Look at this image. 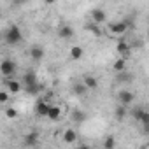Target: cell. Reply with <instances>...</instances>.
Returning <instances> with one entry per match:
<instances>
[{
    "mask_svg": "<svg viewBox=\"0 0 149 149\" xmlns=\"http://www.w3.org/2000/svg\"><path fill=\"white\" fill-rule=\"evenodd\" d=\"M146 146H147V147H149V142H147V144H146Z\"/></svg>",
    "mask_w": 149,
    "mask_h": 149,
    "instance_id": "31",
    "label": "cell"
},
{
    "mask_svg": "<svg viewBox=\"0 0 149 149\" xmlns=\"http://www.w3.org/2000/svg\"><path fill=\"white\" fill-rule=\"evenodd\" d=\"M90 16H91V21L93 23H98V25H104L107 21V13L104 9H93Z\"/></svg>",
    "mask_w": 149,
    "mask_h": 149,
    "instance_id": "12",
    "label": "cell"
},
{
    "mask_svg": "<svg viewBox=\"0 0 149 149\" xmlns=\"http://www.w3.org/2000/svg\"><path fill=\"white\" fill-rule=\"evenodd\" d=\"M9 100H11V91L4 88L2 91H0V105H2V107H7V105H9Z\"/></svg>",
    "mask_w": 149,
    "mask_h": 149,
    "instance_id": "23",
    "label": "cell"
},
{
    "mask_svg": "<svg viewBox=\"0 0 149 149\" xmlns=\"http://www.w3.org/2000/svg\"><path fill=\"white\" fill-rule=\"evenodd\" d=\"M86 112L84 111H81V109H72V112H70V119L76 123V125H81V123H84L86 121Z\"/></svg>",
    "mask_w": 149,
    "mask_h": 149,
    "instance_id": "15",
    "label": "cell"
},
{
    "mask_svg": "<svg viewBox=\"0 0 149 149\" xmlns=\"http://www.w3.org/2000/svg\"><path fill=\"white\" fill-rule=\"evenodd\" d=\"M23 81H25V86H30V84H37V76L33 72H26L25 76H23Z\"/></svg>",
    "mask_w": 149,
    "mask_h": 149,
    "instance_id": "24",
    "label": "cell"
},
{
    "mask_svg": "<svg viewBox=\"0 0 149 149\" xmlns=\"http://www.w3.org/2000/svg\"><path fill=\"white\" fill-rule=\"evenodd\" d=\"M37 144H39V132H28V133L23 137V146L35 147Z\"/></svg>",
    "mask_w": 149,
    "mask_h": 149,
    "instance_id": "14",
    "label": "cell"
},
{
    "mask_svg": "<svg viewBox=\"0 0 149 149\" xmlns=\"http://www.w3.org/2000/svg\"><path fill=\"white\" fill-rule=\"evenodd\" d=\"M28 54H30V58H32L33 61H42L44 56H46V51H44L42 46H32L30 51H28Z\"/></svg>",
    "mask_w": 149,
    "mask_h": 149,
    "instance_id": "11",
    "label": "cell"
},
{
    "mask_svg": "<svg viewBox=\"0 0 149 149\" xmlns=\"http://www.w3.org/2000/svg\"><path fill=\"white\" fill-rule=\"evenodd\" d=\"M116 51H118V54L119 56H123V58H130V54H132V46L128 44V42H125V40H121V42H118V46H116Z\"/></svg>",
    "mask_w": 149,
    "mask_h": 149,
    "instance_id": "13",
    "label": "cell"
},
{
    "mask_svg": "<svg viewBox=\"0 0 149 149\" xmlns=\"http://www.w3.org/2000/svg\"><path fill=\"white\" fill-rule=\"evenodd\" d=\"M126 65H128V60L123 58V56H119L118 60H114L112 70H114V72H123V70H126Z\"/></svg>",
    "mask_w": 149,
    "mask_h": 149,
    "instance_id": "18",
    "label": "cell"
},
{
    "mask_svg": "<svg viewBox=\"0 0 149 149\" xmlns=\"http://www.w3.org/2000/svg\"><path fill=\"white\" fill-rule=\"evenodd\" d=\"M61 116H63V107H61V105H51L49 114H47V119H51V121H58Z\"/></svg>",
    "mask_w": 149,
    "mask_h": 149,
    "instance_id": "16",
    "label": "cell"
},
{
    "mask_svg": "<svg viewBox=\"0 0 149 149\" xmlns=\"http://www.w3.org/2000/svg\"><path fill=\"white\" fill-rule=\"evenodd\" d=\"M102 146H104L105 149H112V147H116V146H118V142H116V139H114L112 135H107V137L104 139Z\"/></svg>",
    "mask_w": 149,
    "mask_h": 149,
    "instance_id": "26",
    "label": "cell"
},
{
    "mask_svg": "<svg viewBox=\"0 0 149 149\" xmlns=\"http://www.w3.org/2000/svg\"><path fill=\"white\" fill-rule=\"evenodd\" d=\"M49 109H51V104H49L47 100H39V102L35 104V114H37L39 118H47Z\"/></svg>",
    "mask_w": 149,
    "mask_h": 149,
    "instance_id": "8",
    "label": "cell"
},
{
    "mask_svg": "<svg viewBox=\"0 0 149 149\" xmlns=\"http://www.w3.org/2000/svg\"><path fill=\"white\" fill-rule=\"evenodd\" d=\"M25 90H26L28 95H37L39 91H42V84H40V83H37V84H30V86H25Z\"/></svg>",
    "mask_w": 149,
    "mask_h": 149,
    "instance_id": "27",
    "label": "cell"
},
{
    "mask_svg": "<svg viewBox=\"0 0 149 149\" xmlns=\"http://www.w3.org/2000/svg\"><path fill=\"white\" fill-rule=\"evenodd\" d=\"M133 76L128 72V70H123V72H116V81L118 83H132Z\"/></svg>",
    "mask_w": 149,
    "mask_h": 149,
    "instance_id": "20",
    "label": "cell"
},
{
    "mask_svg": "<svg viewBox=\"0 0 149 149\" xmlns=\"http://www.w3.org/2000/svg\"><path fill=\"white\" fill-rule=\"evenodd\" d=\"M28 2V0H11V4L14 6V7H21V6H25Z\"/></svg>",
    "mask_w": 149,
    "mask_h": 149,
    "instance_id": "28",
    "label": "cell"
},
{
    "mask_svg": "<svg viewBox=\"0 0 149 149\" xmlns=\"http://www.w3.org/2000/svg\"><path fill=\"white\" fill-rule=\"evenodd\" d=\"M74 35H76V32H74V28H72L70 25H60V28H58V37H60L61 40H70Z\"/></svg>",
    "mask_w": 149,
    "mask_h": 149,
    "instance_id": "9",
    "label": "cell"
},
{
    "mask_svg": "<svg viewBox=\"0 0 149 149\" xmlns=\"http://www.w3.org/2000/svg\"><path fill=\"white\" fill-rule=\"evenodd\" d=\"M88 91H90V90H88V86H86L83 81H81V83H76V84L72 86V93L76 95V97H84Z\"/></svg>",
    "mask_w": 149,
    "mask_h": 149,
    "instance_id": "17",
    "label": "cell"
},
{
    "mask_svg": "<svg viewBox=\"0 0 149 149\" xmlns=\"http://www.w3.org/2000/svg\"><path fill=\"white\" fill-rule=\"evenodd\" d=\"M4 40L9 44V46H18L21 40H23V33H21V28L18 25H9L4 32Z\"/></svg>",
    "mask_w": 149,
    "mask_h": 149,
    "instance_id": "1",
    "label": "cell"
},
{
    "mask_svg": "<svg viewBox=\"0 0 149 149\" xmlns=\"http://www.w3.org/2000/svg\"><path fill=\"white\" fill-rule=\"evenodd\" d=\"M142 132H144L146 135H149V123H146V125H142Z\"/></svg>",
    "mask_w": 149,
    "mask_h": 149,
    "instance_id": "29",
    "label": "cell"
},
{
    "mask_svg": "<svg viewBox=\"0 0 149 149\" xmlns=\"http://www.w3.org/2000/svg\"><path fill=\"white\" fill-rule=\"evenodd\" d=\"M132 116H133V119L137 123H140V126L146 125V123H149V111H146L144 107H135L132 111Z\"/></svg>",
    "mask_w": 149,
    "mask_h": 149,
    "instance_id": "6",
    "label": "cell"
},
{
    "mask_svg": "<svg viewBox=\"0 0 149 149\" xmlns=\"http://www.w3.org/2000/svg\"><path fill=\"white\" fill-rule=\"evenodd\" d=\"M56 2H58V0H44L46 6H53V4H56Z\"/></svg>",
    "mask_w": 149,
    "mask_h": 149,
    "instance_id": "30",
    "label": "cell"
},
{
    "mask_svg": "<svg viewBox=\"0 0 149 149\" xmlns=\"http://www.w3.org/2000/svg\"><path fill=\"white\" fill-rule=\"evenodd\" d=\"M77 139H79V133H77V130L76 128H65L63 132H61V140H63V144H67V146H76L77 144Z\"/></svg>",
    "mask_w": 149,
    "mask_h": 149,
    "instance_id": "3",
    "label": "cell"
},
{
    "mask_svg": "<svg viewBox=\"0 0 149 149\" xmlns=\"http://www.w3.org/2000/svg\"><path fill=\"white\" fill-rule=\"evenodd\" d=\"M147 19H149V16H147Z\"/></svg>",
    "mask_w": 149,
    "mask_h": 149,
    "instance_id": "32",
    "label": "cell"
},
{
    "mask_svg": "<svg viewBox=\"0 0 149 149\" xmlns=\"http://www.w3.org/2000/svg\"><path fill=\"white\" fill-rule=\"evenodd\" d=\"M114 118H116V121H123V119L126 118V105L119 104V105L114 109Z\"/></svg>",
    "mask_w": 149,
    "mask_h": 149,
    "instance_id": "21",
    "label": "cell"
},
{
    "mask_svg": "<svg viewBox=\"0 0 149 149\" xmlns=\"http://www.w3.org/2000/svg\"><path fill=\"white\" fill-rule=\"evenodd\" d=\"M68 56H70V60H74V61H79V60L84 56V47L79 46V44L70 46V49H68Z\"/></svg>",
    "mask_w": 149,
    "mask_h": 149,
    "instance_id": "10",
    "label": "cell"
},
{
    "mask_svg": "<svg viewBox=\"0 0 149 149\" xmlns=\"http://www.w3.org/2000/svg\"><path fill=\"white\" fill-rule=\"evenodd\" d=\"M4 116H6L7 119H16V118L19 116V112H18V109H16V107L7 105V107H4Z\"/></svg>",
    "mask_w": 149,
    "mask_h": 149,
    "instance_id": "22",
    "label": "cell"
},
{
    "mask_svg": "<svg viewBox=\"0 0 149 149\" xmlns=\"http://www.w3.org/2000/svg\"><path fill=\"white\" fill-rule=\"evenodd\" d=\"M4 88L11 91V95H19L21 90H23V84L18 81V79H11V77H6L4 81Z\"/></svg>",
    "mask_w": 149,
    "mask_h": 149,
    "instance_id": "5",
    "label": "cell"
},
{
    "mask_svg": "<svg viewBox=\"0 0 149 149\" xmlns=\"http://www.w3.org/2000/svg\"><path fill=\"white\" fill-rule=\"evenodd\" d=\"M83 83L88 86V90H97L98 88V79L95 76H91V74H88V76L83 77Z\"/></svg>",
    "mask_w": 149,
    "mask_h": 149,
    "instance_id": "19",
    "label": "cell"
},
{
    "mask_svg": "<svg viewBox=\"0 0 149 149\" xmlns=\"http://www.w3.org/2000/svg\"><path fill=\"white\" fill-rule=\"evenodd\" d=\"M86 30H88V32H91V33H93V35H97V37H98V35H102V30H100V25H98V23H93V21H91V23H88V25H86Z\"/></svg>",
    "mask_w": 149,
    "mask_h": 149,
    "instance_id": "25",
    "label": "cell"
},
{
    "mask_svg": "<svg viewBox=\"0 0 149 149\" xmlns=\"http://www.w3.org/2000/svg\"><path fill=\"white\" fill-rule=\"evenodd\" d=\"M130 28V21L128 19H123V21H114V23H109L107 25V32L111 35H116V37H121L128 32Z\"/></svg>",
    "mask_w": 149,
    "mask_h": 149,
    "instance_id": "2",
    "label": "cell"
},
{
    "mask_svg": "<svg viewBox=\"0 0 149 149\" xmlns=\"http://www.w3.org/2000/svg\"><path fill=\"white\" fill-rule=\"evenodd\" d=\"M118 100H119V104L130 107V105L135 102V95H133V91H130V90H121V91L118 93Z\"/></svg>",
    "mask_w": 149,
    "mask_h": 149,
    "instance_id": "7",
    "label": "cell"
},
{
    "mask_svg": "<svg viewBox=\"0 0 149 149\" xmlns=\"http://www.w3.org/2000/svg\"><path fill=\"white\" fill-rule=\"evenodd\" d=\"M14 72H16V63L13 60H2V63H0V74L6 77H13L14 76Z\"/></svg>",
    "mask_w": 149,
    "mask_h": 149,
    "instance_id": "4",
    "label": "cell"
}]
</instances>
